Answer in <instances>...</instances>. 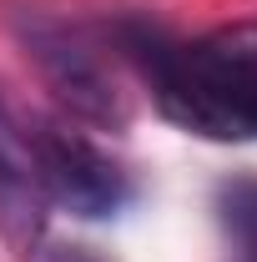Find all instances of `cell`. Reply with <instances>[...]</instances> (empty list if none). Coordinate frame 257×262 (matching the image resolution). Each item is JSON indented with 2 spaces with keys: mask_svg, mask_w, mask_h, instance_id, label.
<instances>
[{
  "mask_svg": "<svg viewBox=\"0 0 257 262\" xmlns=\"http://www.w3.org/2000/svg\"><path fill=\"white\" fill-rule=\"evenodd\" d=\"M116 40L172 126L212 141H257V20L222 26L202 40H172L131 20Z\"/></svg>",
  "mask_w": 257,
  "mask_h": 262,
  "instance_id": "cell-1",
  "label": "cell"
},
{
  "mask_svg": "<svg viewBox=\"0 0 257 262\" xmlns=\"http://www.w3.org/2000/svg\"><path fill=\"white\" fill-rule=\"evenodd\" d=\"M212 207L227 237V262H257V177H227Z\"/></svg>",
  "mask_w": 257,
  "mask_h": 262,
  "instance_id": "cell-5",
  "label": "cell"
},
{
  "mask_svg": "<svg viewBox=\"0 0 257 262\" xmlns=\"http://www.w3.org/2000/svg\"><path fill=\"white\" fill-rule=\"evenodd\" d=\"M51 192L35 151V126L0 106V237L15 252H35L51 222Z\"/></svg>",
  "mask_w": 257,
  "mask_h": 262,
  "instance_id": "cell-4",
  "label": "cell"
},
{
  "mask_svg": "<svg viewBox=\"0 0 257 262\" xmlns=\"http://www.w3.org/2000/svg\"><path fill=\"white\" fill-rule=\"evenodd\" d=\"M35 126V151H40V171H46V192L51 207H61L71 217H116L131 202V177L111 151H101L91 136L61 126V121H31Z\"/></svg>",
  "mask_w": 257,
  "mask_h": 262,
  "instance_id": "cell-2",
  "label": "cell"
},
{
  "mask_svg": "<svg viewBox=\"0 0 257 262\" xmlns=\"http://www.w3.org/2000/svg\"><path fill=\"white\" fill-rule=\"evenodd\" d=\"M51 262H106V257L91 247H61V252H51Z\"/></svg>",
  "mask_w": 257,
  "mask_h": 262,
  "instance_id": "cell-6",
  "label": "cell"
},
{
  "mask_svg": "<svg viewBox=\"0 0 257 262\" xmlns=\"http://www.w3.org/2000/svg\"><path fill=\"white\" fill-rule=\"evenodd\" d=\"M26 46L71 116H81L91 126H126V91L111 81L106 61L81 35H71L66 26H31Z\"/></svg>",
  "mask_w": 257,
  "mask_h": 262,
  "instance_id": "cell-3",
  "label": "cell"
}]
</instances>
